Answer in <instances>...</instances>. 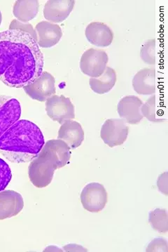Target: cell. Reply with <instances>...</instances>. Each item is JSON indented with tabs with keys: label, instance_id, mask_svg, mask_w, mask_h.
I'll list each match as a JSON object with an SVG mask.
<instances>
[{
	"label": "cell",
	"instance_id": "1",
	"mask_svg": "<svg viewBox=\"0 0 168 252\" xmlns=\"http://www.w3.org/2000/svg\"><path fill=\"white\" fill-rule=\"evenodd\" d=\"M44 56L37 42L19 29L0 32V80L11 88L23 89L40 76Z\"/></svg>",
	"mask_w": 168,
	"mask_h": 252
},
{
	"label": "cell",
	"instance_id": "2",
	"mask_svg": "<svg viewBox=\"0 0 168 252\" xmlns=\"http://www.w3.org/2000/svg\"><path fill=\"white\" fill-rule=\"evenodd\" d=\"M45 144L40 128L32 122H16L0 137V153L10 162H28L37 157Z\"/></svg>",
	"mask_w": 168,
	"mask_h": 252
},
{
	"label": "cell",
	"instance_id": "3",
	"mask_svg": "<svg viewBox=\"0 0 168 252\" xmlns=\"http://www.w3.org/2000/svg\"><path fill=\"white\" fill-rule=\"evenodd\" d=\"M56 169L57 168L49 158L39 153L28 168L29 180L38 189L47 187L52 182Z\"/></svg>",
	"mask_w": 168,
	"mask_h": 252
},
{
	"label": "cell",
	"instance_id": "4",
	"mask_svg": "<svg viewBox=\"0 0 168 252\" xmlns=\"http://www.w3.org/2000/svg\"><path fill=\"white\" fill-rule=\"evenodd\" d=\"M108 62V54L105 50L91 48L85 51L81 57V71L90 78H96L103 75Z\"/></svg>",
	"mask_w": 168,
	"mask_h": 252
},
{
	"label": "cell",
	"instance_id": "5",
	"mask_svg": "<svg viewBox=\"0 0 168 252\" xmlns=\"http://www.w3.org/2000/svg\"><path fill=\"white\" fill-rule=\"evenodd\" d=\"M80 200L85 210L92 213H98L108 203V194L103 184L90 183L82 190Z\"/></svg>",
	"mask_w": 168,
	"mask_h": 252
},
{
	"label": "cell",
	"instance_id": "6",
	"mask_svg": "<svg viewBox=\"0 0 168 252\" xmlns=\"http://www.w3.org/2000/svg\"><path fill=\"white\" fill-rule=\"evenodd\" d=\"M48 116L54 122L62 125L75 118V107L70 98L63 95H54L46 101Z\"/></svg>",
	"mask_w": 168,
	"mask_h": 252
},
{
	"label": "cell",
	"instance_id": "7",
	"mask_svg": "<svg viewBox=\"0 0 168 252\" xmlns=\"http://www.w3.org/2000/svg\"><path fill=\"white\" fill-rule=\"evenodd\" d=\"M128 127L126 122L121 119H108L100 130V138L110 148L121 146L126 141Z\"/></svg>",
	"mask_w": 168,
	"mask_h": 252
},
{
	"label": "cell",
	"instance_id": "8",
	"mask_svg": "<svg viewBox=\"0 0 168 252\" xmlns=\"http://www.w3.org/2000/svg\"><path fill=\"white\" fill-rule=\"evenodd\" d=\"M24 90L32 99L47 101L48 98L56 94V79L49 72L43 71L35 81L25 87Z\"/></svg>",
	"mask_w": 168,
	"mask_h": 252
},
{
	"label": "cell",
	"instance_id": "9",
	"mask_svg": "<svg viewBox=\"0 0 168 252\" xmlns=\"http://www.w3.org/2000/svg\"><path fill=\"white\" fill-rule=\"evenodd\" d=\"M21 115V103L14 97L0 95V137Z\"/></svg>",
	"mask_w": 168,
	"mask_h": 252
},
{
	"label": "cell",
	"instance_id": "10",
	"mask_svg": "<svg viewBox=\"0 0 168 252\" xmlns=\"http://www.w3.org/2000/svg\"><path fill=\"white\" fill-rule=\"evenodd\" d=\"M39 153L49 158L57 169L67 165L71 158L70 148L65 141L58 138L46 142Z\"/></svg>",
	"mask_w": 168,
	"mask_h": 252
},
{
	"label": "cell",
	"instance_id": "11",
	"mask_svg": "<svg viewBox=\"0 0 168 252\" xmlns=\"http://www.w3.org/2000/svg\"><path fill=\"white\" fill-rule=\"evenodd\" d=\"M142 100L134 95L123 97L117 105V111L121 119L130 125H138L143 119L141 113Z\"/></svg>",
	"mask_w": 168,
	"mask_h": 252
},
{
	"label": "cell",
	"instance_id": "12",
	"mask_svg": "<svg viewBox=\"0 0 168 252\" xmlns=\"http://www.w3.org/2000/svg\"><path fill=\"white\" fill-rule=\"evenodd\" d=\"M75 5L74 0H49L43 10L44 17L52 24L63 22L70 16Z\"/></svg>",
	"mask_w": 168,
	"mask_h": 252
},
{
	"label": "cell",
	"instance_id": "13",
	"mask_svg": "<svg viewBox=\"0 0 168 252\" xmlns=\"http://www.w3.org/2000/svg\"><path fill=\"white\" fill-rule=\"evenodd\" d=\"M24 207V198L19 192L11 190L0 192V220L12 218Z\"/></svg>",
	"mask_w": 168,
	"mask_h": 252
},
{
	"label": "cell",
	"instance_id": "14",
	"mask_svg": "<svg viewBox=\"0 0 168 252\" xmlns=\"http://www.w3.org/2000/svg\"><path fill=\"white\" fill-rule=\"evenodd\" d=\"M87 40L98 47H108L113 39V32L108 25L102 22H92L85 31Z\"/></svg>",
	"mask_w": 168,
	"mask_h": 252
},
{
	"label": "cell",
	"instance_id": "15",
	"mask_svg": "<svg viewBox=\"0 0 168 252\" xmlns=\"http://www.w3.org/2000/svg\"><path fill=\"white\" fill-rule=\"evenodd\" d=\"M39 47L51 48L56 45L62 38V29L57 24L49 21H41L35 26Z\"/></svg>",
	"mask_w": 168,
	"mask_h": 252
},
{
	"label": "cell",
	"instance_id": "16",
	"mask_svg": "<svg viewBox=\"0 0 168 252\" xmlns=\"http://www.w3.org/2000/svg\"><path fill=\"white\" fill-rule=\"evenodd\" d=\"M133 90L140 95H154L156 93V69L145 67L133 77Z\"/></svg>",
	"mask_w": 168,
	"mask_h": 252
},
{
	"label": "cell",
	"instance_id": "17",
	"mask_svg": "<svg viewBox=\"0 0 168 252\" xmlns=\"http://www.w3.org/2000/svg\"><path fill=\"white\" fill-rule=\"evenodd\" d=\"M57 138L65 141L70 149L80 147L84 140V131L78 122L68 120L61 125Z\"/></svg>",
	"mask_w": 168,
	"mask_h": 252
},
{
	"label": "cell",
	"instance_id": "18",
	"mask_svg": "<svg viewBox=\"0 0 168 252\" xmlns=\"http://www.w3.org/2000/svg\"><path fill=\"white\" fill-rule=\"evenodd\" d=\"M39 2L37 0H18L13 8V14L18 21L28 24L37 16Z\"/></svg>",
	"mask_w": 168,
	"mask_h": 252
},
{
	"label": "cell",
	"instance_id": "19",
	"mask_svg": "<svg viewBox=\"0 0 168 252\" xmlns=\"http://www.w3.org/2000/svg\"><path fill=\"white\" fill-rule=\"evenodd\" d=\"M117 81L116 72L111 67H107L101 76L90 78L89 85L95 93L102 95L108 93L113 88Z\"/></svg>",
	"mask_w": 168,
	"mask_h": 252
},
{
	"label": "cell",
	"instance_id": "20",
	"mask_svg": "<svg viewBox=\"0 0 168 252\" xmlns=\"http://www.w3.org/2000/svg\"><path fill=\"white\" fill-rule=\"evenodd\" d=\"M149 222L154 230L160 233L168 231V215L166 209H155L149 214Z\"/></svg>",
	"mask_w": 168,
	"mask_h": 252
},
{
	"label": "cell",
	"instance_id": "21",
	"mask_svg": "<svg viewBox=\"0 0 168 252\" xmlns=\"http://www.w3.org/2000/svg\"><path fill=\"white\" fill-rule=\"evenodd\" d=\"M140 57L148 65L156 64V39L145 41L140 49Z\"/></svg>",
	"mask_w": 168,
	"mask_h": 252
},
{
	"label": "cell",
	"instance_id": "22",
	"mask_svg": "<svg viewBox=\"0 0 168 252\" xmlns=\"http://www.w3.org/2000/svg\"><path fill=\"white\" fill-rule=\"evenodd\" d=\"M141 113L143 118H146L151 123H162L164 120L156 118V96L151 95L141 106Z\"/></svg>",
	"mask_w": 168,
	"mask_h": 252
},
{
	"label": "cell",
	"instance_id": "23",
	"mask_svg": "<svg viewBox=\"0 0 168 252\" xmlns=\"http://www.w3.org/2000/svg\"><path fill=\"white\" fill-rule=\"evenodd\" d=\"M12 179L9 164L0 158V192L4 190Z\"/></svg>",
	"mask_w": 168,
	"mask_h": 252
},
{
	"label": "cell",
	"instance_id": "24",
	"mask_svg": "<svg viewBox=\"0 0 168 252\" xmlns=\"http://www.w3.org/2000/svg\"><path fill=\"white\" fill-rule=\"evenodd\" d=\"M9 30L19 29L24 32H28L32 36V38L37 42V35L35 31L33 29L32 25L28 23V24H24V23L18 21L17 19L13 20L11 24L9 25Z\"/></svg>",
	"mask_w": 168,
	"mask_h": 252
},
{
	"label": "cell",
	"instance_id": "25",
	"mask_svg": "<svg viewBox=\"0 0 168 252\" xmlns=\"http://www.w3.org/2000/svg\"><path fill=\"white\" fill-rule=\"evenodd\" d=\"M146 252H168L167 240L163 238H155L148 245Z\"/></svg>",
	"mask_w": 168,
	"mask_h": 252
},
{
	"label": "cell",
	"instance_id": "26",
	"mask_svg": "<svg viewBox=\"0 0 168 252\" xmlns=\"http://www.w3.org/2000/svg\"><path fill=\"white\" fill-rule=\"evenodd\" d=\"M157 186L161 192L168 195V172L161 174L158 179Z\"/></svg>",
	"mask_w": 168,
	"mask_h": 252
},
{
	"label": "cell",
	"instance_id": "27",
	"mask_svg": "<svg viewBox=\"0 0 168 252\" xmlns=\"http://www.w3.org/2000/svg\"><path fill=\"white\" fill-rule=\"evenodd\" d=\"M65 252H87L88 250L77 244H68L63 247Z\"/></svg>",
	"mask_w": 168,
	"mask_h": 252
},
{
	"label": "cell",
	"instance_id": "28",
	"mask_svg": "<svg viewBox=\"0 0 168 252\" xmlns=\"http://www.w3.org/2000/svg\"><path fill=\"white\" fill-rule=\"evenodd\" d=\"M1 21H2V15H1V11H0V26L1 24Z\"/></svg>",
	"mask_w": 168,
	"mask_h": 252
}]
</instances>
